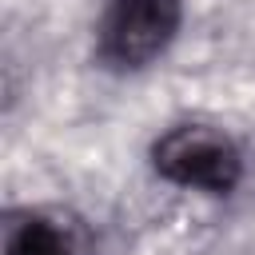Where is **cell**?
I'll return each mask as SVG.
<instances>
[{"label": "cell", "mask_w": 255, "mask_h": 255, "mask_svg": "<svg viewBox=\"0 0 255 255\" xmlns=\"http://www.w3.org/2000/svg\"><path fill=\"white\" fill-rule=\"evenodd\" d=\"M151 163L163 179H171L179 187L211 191V195H227L243 175V155H239L235 139L207 124L171 128L151 147Z\"/></svg>", "instance_id": "6da1fadb"}, {"label": "cell", "mask_w": 255, "mask_h": 255, "mask_svg": "<svg viewBox=\"0 0 255 255\" xmlns=\"http://www.w3.org/2000/svg\"><path fill=\"white\" fill-rule=\"evenodd\" d=\"M179 28V0H108L100 16V60L112 68L151 64Z\"/></svg>", "instance_id": "7a4b0ae2"}, {"label": "cell", "mask_w": 255, "mask_h": 255, "mask_svg": "<svg viewBox=\"0 0 255 255\" xmlns=\"http://www.w3.org/2000/svg\"><path fill=\"white\" fill-rule=\"evenodd\" d=\"M4 255H96V243L84 219H76L72 211L40 207L8 227Z\"/></svg>", "instance_id": "3957f363"}]
</instances>
